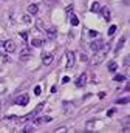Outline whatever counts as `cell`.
<instances>
[{"instance_id":"obj_1","label":"cell","mask_w":130,"mask_h":133,"mask_svg":"<svg viewBox=\"0 0 130 133\" xmlns=\"http://www.w3.org/2000/svg\"><path fill=\"white\" fill-rule=\"evenodd\" d=\"M108 48H110V45H105V47L102 45V48H101L99 51H95V56L90 59V65H99V64L105 59L107 53H108Z\"/></svg>"},{"instance_id":"obj_2","label":"cell","mask_w":130,"mask_h":133,"mask_svg":"<svg viewBox=\"0 0 130 133\" xmlns=\"http://www.w3.org/2000/svg\"><path fill=\"white\" fill-rule=\"evenodd\" d=\"M14 102L17 104V105H27V104L30 102V96H28V95H20V96L16 98Z\"/></svg>"},{"instance_id":"obj_3","label":"cell","mask_w":130,"mask_h":133,"mask_svg":"<svg viewBox=\"0 0 130 133\" xmlns=\"http://www.w3.org/2000/svg\"><path fill=\"white\" fill-rule=\"evenodd\" d=\"M3 47H5V50L8 51V53H14L16 51V42L14 40H6V42H3Z\"/></svg>"},{"instance_id":"obj_4","label":"cell","mask_w":130,"mask_h":133,"mask_svg":"<svg viewBox=\"0 0 130 133\" xmlns=\"http://www.w3.org/2000/svg\"><path fill=\"white\" fill-rule=\"evenodd\" d=\"M74 67V53L73 51H67V68Z\"/></svg>"},{"instance_id":"obj_5","label":"cell","mask_w":130,"mask_h":133,"mask_svg":"<svg viewBox=\"0 0 130 133\" xmlns=\"http://www.w3.org/2000/svg\"><path fill=\"white\" fill-rule=\"evenodd\" d=\"M102 45H104V42L101 40V39H96V40H93L92 43H90V48H92L93 51H99L101 48H102Z\"/></svg>"},{"instance_id":"obj_6","label":"cell","mask_w":130,"mask_h":133,"mask_svg":"<svg viewBox=\"0 0 130 133\" xmlns=\"http://www.w3.org/2000/svg\"><path fill=\"white\" fill-rule=\"evenodd\" d=\"M19 57H20V60H28L31 57V50L25 47L23 50H22V53H20V56H19Z\"/></svg>"},{"instance_id":"obj_7","label":"cell","mask_w":130,"mask_h":133,"mask_svg":"<svg viewBox=\"0 0 130 133\" xmlns=\"http://www.w3.org/2000/svg\"><path fill=\"white\" fill-rule=\"evenodd\" d=\"M85 82H87V73H82L76 79V82H74V84H76V87H84V85H85Z\"/></svg>"},{"instance_id":"obj_8","label":"cell","mask_w":130,"mask_h":133,"mask_svg":"<svg viewBox=\"0 0 130 133\" xmlns=\"http://www.w3.org/2000/svg\"><path fill=\"white\" fill-rule=\"evenodd\" d=\"M99 11H101V16H102V17L105 19V20H110V17H112V16H110V9L107 8V6H104V8H101Z\"/></svg>"},{"instance_id":"obj_9","label":"cell","mask_w":130,"mask_h":133,"mask_svg":"<svg viewBox=\"0 0 130 133\" xmlns=\"http://www.w3.org/2000/svg\"><path fill=\"white\" fill-rule=\"evenodd\" d=\"M50 121H51L50 116H43V118H36L34 119V124L36 125H40V124H43V122H50Z\"/></svg>"},{"instance_id":"obj_10","label":"cell","mask_w":130,"mask_h":133,"mask_svg":"<svg viewBox=\"0 0 130 133\" xmlns=\"http://www.w3.org/2000/svg\"><path fill=\"white\" fill-rule=\"evenodd\" d=\"M27 11H28V14H31V16H34V14H37V11H39V6L37 5H28V8H27Z\"/></svg>"},{"instance_id":"obj_11","label":"cell","mask_w":130,"mask_h":133,"mask_svg":"<svg viewBox=\"0 0 130 133\" xmlns=\"http://www.w3.org/2000/svg\"><path fill=\"white\" fill-rule=\"evenodd\" d=\"M42 62H43V65H50V64L53 62V56H51V54H45V56L42 57Z\"/></svg>"},{"instance_id":"obj_12","label":"cell","mask_w":130,"mask_h":133,"mask_svg":"<svg viewBox=\"0 0 130 133\" xmlns=\"http://www.w3.org/2000/svg\"><path fill=\"white\" fill-rule=\"evenodd\" d=\"M47 34H48V37H50V39H54V37H56V28H54V27L48 28V30H47Z\"/></svg>"},{"instance_id":"obj_13","label":"cell","mask_w":130,"mask_h":133,"mask_svg":"<svg viewBox=\"0 0 130 133\" xmlns=\"http://www.w3.org/2000/svg\"><path fill=\"white\" fill-rule=\"evenodd\" d=\"M99 9H101L99 3H98V2H93V5H92V12H98Z\"/></svg>"},{"instance_id":"obj_14","label":"cell","mask_w":130,"mask_h":133,"mask_svg":"<svg viewBox=\"0 0 130 133\" xmlns=\"http://www.w3.org/2000/svg\"><path fill=\"white\" fill-rule=\"evenodd\" d=\"M71 25H73V27H77V25H79V19L76 17V16H71Z\"/></svg>"},{"instance_id":"obj_15","label":"cell","mask_w":130,"mask_h":133,"mask_svg":"<svg viewBox=\"0 0 130 133\" xmlns=\"http://www.w3.org/2000/svg\"><path fill=\"white\" fill-rule=\"evenodd\" d=\"M31 45H32V47H40V45H42V40H40V39H32V40H31Z\"/></svg>"},{"instance_id":"obj_16","label":"cell","mask_w":130,"mask_h":133,"mask_svg":"<svg viewBox=\"0 0 130 133\" xmlns=\"http://www.w3.org/2000/svg\"><path fill=\"white\" fill-rule=\"evenodd\" d=\"M124 42H125V37H121V40H119V42H118V45H116V51H119V50L122 48Z\"/></svg>"},{"instance_id":"obj_17","label":"cell","mask_w":130,"mask_h":133,"mask_svg":"<svg viewBox=\"0 0 130 133\" xmlns=\"http://www.w3.org/2000/svg\"><path fill=\"white\" fill-rule=\"evenodd\" d=\"M116 68H118V64L116 62H110L108 64V70L110 71H116Z\"/></svg>"},{"instance_id":"obj_18","label":"cell","mask_w":130,"mask_h":133,"mask_svg":"<svg viewBox=\"0 0 130 133\" xmlns=\"http://www.w3.org/2000/svg\"><path fill=\"white\" fill-rule=\"evenodd\" d=\"M113 79H115L116 82H122V80H125V76H122V74H116Z\"/></svg>"},{"instance_id":"obj_19","label":"cell","mask_w":130,"mask_h":133,"mask_svg":"<svg viewBox=\"0 0 130 133\" xmlns=\"http://www.w3.org/2000/svg\"><path fill=\"white\" fill-rule=\"evenodd\" d=\"M116 104H129V98H121V99H116Z\"/></svg>"},{"instance_id":"obj_20","label":"cell","mask_w":130,"mask_h":133,"mask_svg":"<svg viewBox=\"0 0 130 133\" xmlns=\"http://www.w3.org/2000/svg\"><path fill=\"white\" fill-rule=\"evenodd\" d=\"M115 31H116V25H112V27L108 28V34H110V36L115 34Z\"/></svg>"},{"instance_id":"obj_21","label":"cell","mask_w":130,"mask_h":133,"mask_svg":"<svg viewBox=\"0 0 130 133\" xmlns=\"http://www.w3.org/2000/svg\"><path fill=\"white\" fill-rule=\"evenodd\" d=\"M23 132H27V133H30V132H34V127H31V125H27V127L23 128Z\"/></svg>"},{"instance_id":"obj_22","label":"cell","mask_w":130,"mask_h":133,"mask_svg":"<svg viewBox=\"0 0 130 133\" xmlns=\"http://www.w3.org/2000/svg\"><path fill=\"white\" fill-rule=\"evenodd\" d=\"M40 93H42V88H40V87H36V88H34V95H40Z\"/></svg>"},{"instance_id":"obj_23","label":"cell","mask_w":130,"mask_h":133,"mask_svg":"<svg viewBox=\"0 0 130 133\" xmlns=\"http://www.w3.org/2000/svg\"><path fill=\"white\" fill-rule=\"evenodd\" d=\"M93 125H95V122H93V121L87 122V128H88V130H90V128H93Z\"/></svg>"},{"instance_id":"obj_24","label":"cell","mask_w":130,"mask_h":133,"mask_svg":"<svg viewBox=\"0 0 130 133\" xmlns=\"http://www.w3.org/2000/svg\"><path fill=\"white\" fill-rule=\"evenodd\" d=\"M65 11H67V12H68V14H70V16H71V14H73V12H71V11H73V6H71V5H70V6H68V8H67V9H65Z\"/></svg>"},{"instance_id":"obj_25","label":"cell","mask_w":130,"mask_h":133,"mask_svg":"<svg viewBox=\"0 0 130 133\" xmlns=\"http://www.w3.org/2000/svg\"><path fill=\"white\" fill-rule=\"evenodd\" d=\"M36 23H37V28H39V30H43V27H42V20H37Z\"/></svg>"},{"instance_id":"obj_26","label":"cell","mask_w":130,"mask_h":133,"mask_svg":"<svg viewBox=\"0 0 130 133\" xmlns=\"http://www.w3.org/2000/svg\"><path fill=\"white\" fill-rule=\"evenodd\" d=\"M20 37L23 39V40H27V39H28V34H27V33H20Z\"/></svg>"},{"instance_id":"obj_27","label":"cell","mask_w":130,"mask_h":133,"mask_svg":"<svg viewBox=\"0 0 130 133\" xmlns=\"http://www.w3.org/2000/svg\"><path fill=\"white\" fill-rule=\"evenodd\" d=\"M113 113H115V108H110L108 112H107V115H108V116H113Z\"/></svg>"},{"instance_id":"obj_28","label":"cell","mask_w":130,"mask_h":133,"mask_svg":"<svg viewBox=\"0 0 130 133\" xmlns=\"http://www.w3.org/2000/svg\"><path fill=\"white\" fill-rule=\"evenodd\" d=\"M90 36H92V37H96V36H98V33H96V31H90V33H88Z\"/></svg>"},{"instance_id":"obj_29","label":"cell","mask_w":130,"mask_h":133,"mask_svg":"<svg viewBox=\"0 0 130 133\" xmlns=\"http://www.w3.org/2000/svg\"><path fill=\"white\" fill-rule=\"evenodd\" d=\"M23 22H27V23H28V22H30V16H23Z\"/></svg>"},{"instance_id":"obj_30","label":"cell","mask_w":130,"mask_h":133,"mask_svg":"<svg viewBox=\"0 0 130 133\" xmlns=\"http://www.w3.org/2000/svg\"><path fill=\"white\" fill-rule=\"evenodd\" d=\"M62 82H64V84H67V82H70V77H67V76H65V77H64V79H62Z\"/></svg>"},{"instance_id":"obj_31","label":"cell","mask_w":130,"mask_h":133,"mask_svg":"<svg viewBox=\"0 0 130 133\" xmlns=\"http://www.w3.org/2000/svg\"><path fill=\"white\" fill-rule=\"evenodd\" d=\"M56 2V0H45V3H47V5H51V3H54Z\"/></svg>"}]
</instances>
